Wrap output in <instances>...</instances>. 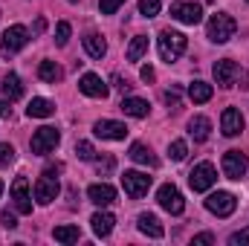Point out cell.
<instances>
[{"label": "cell", "instance_id": "cell-5", "mask_svg": "<svg viewBox=\"0 0 249 246\" xmlns=\"http://www.w3.org/2000/svg\"><path fill=\"white\" fill-rule=\"evenodd\" d=\"M26 41H29V32H26L20 23L9 26V29L3 32V41H0V55H15V53H20V50L26 47Z\"/></svg>", "mask_w": 249, "mask_h": 246}, {"label": "cell", "instance_id": "cell-12", "mask_svg": "<svg viewBox=\"0 0 249 246\" xmlns=\"http://www.w3.org/2000/svg\"><path fill=\"white\" fill-rule=\"evenodd\" d=\"M12 200H15V209H18L20 214H29V211H32V197H29V183H26V177H18V180L12 183Z\"/></svg>", "mask_w": 249, "mask_h": 246}, {"label": "cell", "instance_id": "cell-48", "mask_svg": "<svg viewBox=\"0 0 249 246\" xmlns=\"http://www.w3.org/2000/svg\"><path fill=\"white\" fill-rule=\"evenodd\" d=\"M70 3H78V0H70Z\"/></svg>", "mask_w": 249, "mask_h": 246}, {"label": "cell", "instance_id": "cell-21", "mask_svg": "<svg viewBox=\"0 0 249 246\" xmlns=\"http://www.w3.org/2000/svg\"><path fill=\"white\" fill-rule=\"evenodd\" d=\"M84 50H87L90 58H105L107 55V44H105V38L99 32H87L84 35Z\"/></svg>", "mask_w": 249, "mask_h": 246}, {"label": "cell", "instance_id": "cell-23", "mask_svg": "<svg viewBox=\"0 0 249 246\" xmlns=\"http://www.w3.org/2000/svg\"><path fill=\"white\" fill-rule=\"evenodd\" d=\"M26 113H29V119H50L55 113V105L50 99H32L29 107H26Z\"/></svg>", "mask_w": 249, "mask_h": 246}, {"label": "cell", "instance_id": "cell-1", "mask_svg": "<svg viewBox=\"0 0 249 246\" xmlns=\"http://www.w3.org/2000/svg\"><path fill=\"white\" fill-rule=\"evenodd\" d=\"M235 29H238L235 18H232V15H226V12H217V15H212V18H209L206 35H209V41H214V44H226V41H232V38H235Z\"/></svg>", "mask_w": 249, "mask_h": 246}, {"label": "cell", "instance_id": "cell-6", "mask_svg": "<svg viewBox=\"0 0 249 246\" xmlns=\"http://www.w3.org/2000/svg\"><path fill=\"white\" fill-rule=\"evenodd\" d=\"M220 165H223V174H226L229 180H244L247 171H249V157L241 154V151H226Z\"/></svg>", "mask_w": 249, "mask_h": 246}, {"label": "cell", "instance_id": "cell-11", "mask_svg": "<svg viewBox=\"0 0 249 246\" xmlns=\"http://www.w3.org/2000/svg\"><path fill=\"white\" fill-rule=\"evenodd\" d=\"M78 90L84 93V96H90V99H107V84L96 75V72H84L81 75V81H78Z\"/></svg>", "mask_w": 249, "mask_h": 246}, {"label": "cell", "instance_id": "cell-28", "mask_svg": "<svg viewBox=\"0 0 249 246\" xmlns=\"http://www.w3.org/2000/svg\"><path fill=\"white\" fill-rule=\"evenodd\" d=\"M145 53H148V38H145V35H136V38H133V41H130V47H127V53H124V55H127V61H142V58H145Z\"/></svg>", "mask_w": 249, "mask_h": 246}, {"label": "cell", "instance_id": "cell-45", "mask_svg": "<svg viewBox=\"0 0 249 246\" xmlns=\"http://www.w3.org/2000/svg\"><path fill=\"white\" fill-rule=\"evenodd\" d=\"M44 29H47V20H44V18H38V20H35V32H44Z\"/></svg>", "mask_w": 249, "mask_h": 246}, {"label": "cell", "instance_id": "cell-8", "mask_svg": "<svg viewBox=\"0 0 249 246\" xmlns=\"http://www.w3.org/2000/svg\"><path fill=\"white\" fill-rule=\"evenodd\" d=\"M122 188H124V194H127L130 200H139V197L148 194V188H151V177L142 174V171H124Z\"/></svg>", "mask_w": 249, "mask_h": 246}, {"label": "cell", "instance_id": "cell-49", "mask_svg": "<svg viewBox=\"0 0 249 246\" xmlns=\"http://www.w3.org/2000/svg\"><path fill=\"white\" fill-rule=\"evenodd\" d=\"M247 3H249V0H247Z\"/></svg>", "mask_w": 249, "mask_h": 246}, {"label": "cell", "instance_id": "cell-31", "mask_svg": "<svg viewBox=\"0 0 249 246\" xmlns=\"http://www.w3.org/2000/svg\"><path fill=\"white\" fill-rule=\"evenodd\" d=\"M160 9H162L160 0H139V15H145V18H157Z\"/></svg>", "mask_w": 249, "mask_h": 246}, {"label": "cell", "instance_id": "cell-22", "mask_svg": "<svg viewBox=\"0 0 249 246\" xmlns=\"http://www.w3.org/2000/svg\"><path fill=\"white\" fill-rule=\"evenodd\" d=\"M136 226H139V232L148 235V238H162V235H165V229H162V223L157 220V214H139Z\"/></svg>", "mask_w": 249, "mask_h": 246}, {"label": "cell", "instance_id": "cell-10", "mask_svg": "<svg viewBox=\"0 0 249 246\" xmlns=\"http://www.w3.org/2000/svg\"><path fill=\"white\" fill-rule=\"evenodd\" d=\"M171 18L186 23V26H197L203 20V6L200 3H174L171 6Z\"/></svg>", "mask_w": 249, "mask_h": 246}, {"label": "cell", "instance_id": "cell-27", "mask_svg": "<svg viewBox=\"0 0 249 246\" xmlns=\"http://www.w3.org/2000/svg\"><path fill=\"white\" fill-rule=\"evenodd\" d=\"M188 99H191L194 105H206V102L212 99V84H206V81H191V84H188Z\"/></svg>", "mask_w": 249, "mask_h": 246}, {"label": "cell", "instance_id": "cell-42", "mask_svg": "<svg viewBox=\"0 0 249 246\" xmlns=\"http://www.w3.org/2000/svg\"><path fill=\"white\" fill-rule=\"evenodd\" d=\"M61 171H64L61 162H55V165H47V168H44V174H47V177H55V174H61Z\"/></svg>", "mask_w": 249, "mask_h": 246}, {"label": "cell", "instance_id": "cell-7", "mask_svg": "<svg viewBox=\"0 0 249 246\" xmlns=\"http://www.w3.org/2000/svg\"><path fill=\"white\" fill-rule=\"evenodd\" d=\"M214 183H217V171H214L212 162H200V165H194L191 174H188V185H191L194 191H209Z\"/></svg>", "mask_w": 249, "mask_h": 246}, {"label": "cell", "instance_id": "cell-47", "mask_svg": "<svg viewBox=\"0 0 249 246\" xmlns=\"http://www.w3.org/2000/svg\"><path fill=\"white\" fill-rule=\"evenodd\" d=\"M0 194H3V183H0Z\"/></svg>", "mask_w": 249, "mask_h": 246}, {"label": "cell", "instance_id": "cell-34", "mask_svg": "<svg viewBox=\"0 0 249 246\" xmlns=\"http://www.w3.org/2000/svg\"><path fill=\"white\" fill-rule=\"evenodd\" d=\"M15 162V148L9 145V142H3L0 145V168H6V165H12Z\"/></svg>", "mask_w": 249, "mask_h": 246}, {"label": "cell", "instance_id": "cell-25", "mask_svg": "<svg viewBox=\"0 0 249 246\" xmlns=\"http://www.w3.org/2000/svg\"><path fill=\"white\" fill-rule=\"evenodd\" d=\"M38 78L47 81V84H58L64 78V70L55 61H41L38 64Z\"/></svg>", "mask_w": 249, "mask_h": 246}, {"label": "cell", "instance_id": "cell-4", "mask_svg": "<svg viewBox=\"0 0 249 246\" xmlns=\"http://www.w3.org/2000/svg\"><path fill=\"white\" fill-rule=\"evenodd\" d=\"M157 203H160L168 214H183V211H186V200H183L180 188H177L174 183L160 185V191H157Z\"/></svg>", "mask_w": 249, "mask_h": 246}, {"label": "cell", "instance_id": "cell-9", "mask_svg": "<svg viewBox=\"0 0 249 246\" xmlns=\"http://www.w3.org/2000/svg\"><path fill=\"white\" fill-rule=\"evenodd\" d=\"M206 209H209L212 214H217V217H229V214L238 209V200H235V194H229V191H214V194H209Z\"/></svg>", "mask_w": 249, "mask_h": 246}, {"label": "cell", "instance_id": "cell-24", "mask_svg": "<svg viewBox=\"0 0 249 246\" xmlns=\"http://www.w3.org/2000/svg\"><path fill=\"white\" fill-rule=\"evenodd\" d=\"M209 133H212V122H209L206 116H194V119L188 122V136H191L194 142H206Z\"/></svg>", "mask_w": 249, "mask_h": 246}, {"label": "cell", "instance_id": "cell-43", "mask_svg": "<svg viewBox=\"0 0 249 246\" xmlns=\"http://www.w3.org/2000/svg\"><path fill=\"white\" fill-rule=\"evenodd\" d=\"M113 84H116V87H119L122 93H127V90H130V84H127V78H122V75H113Z\"/></svg>", "mask_w": 249, "mask_h": 246}, {"label": "cell", "instance_id": "cell-13", "mask_svg": "<svg viewBox=\"0 0 249 246\" xmlns=\"http://www.w3.org/2000/svg\"><path fill=\"white\" fill-rule=\"evenodd\" d=\"M212 72H214V81H217L220 87H232L241 70H238V64L232 61V58H223V61L214 64V70H212Z\"/></svg>", "mask_w": 249, "mask_h": 246}, {"label": "cell", "instance_id": "cell-36", "mask_svg": "<svg viewBox=\"0 0 249 246\" xmlns=\"http://www.w3.org/2000/svg\"><path fill=\"white\" fill-rule=\"evenodd\" d=\"M122 3L124 0H99V9H102V15H113V12H119Z\"/></svg>", "mask_w": 249, "mask_h": 246}, {"label": "cell", "instance_id": "cell-17", "mask_svg": "<svg viewBox=\"0 0 249 246\" xmlns=\"http://www.w3.org/2000/svg\"><path fill=\"white\" fill-rule=\"evenodd\" d=\"M87 197L96 203V206H110V203H116V188L113 185H107V183H96V185H90L87 188Z\"/></svg>", "mask_w": 249, "mask_h": 246}, {"label": "cell", "instance_id": "cell-29", "mask_svg": "<svg viewBox=\"0 0 249 246\" xmlns=\"http://www.w3.org/2000/svg\"><path fill=\"white\" fill-rule=\"evenodd\" d=\"M55 241L58 244H78V238H81V229L78 226H55Z\"/></svg>", "mask_w": 249, "mask_h": 246}, {"label": "cell", "instance_id": "cell-39", "mask_svg": "<svg viewBox=\"0 0 249 246\" xmlns=\"http://www.w3.org/2000/svg\"><path fill=\"white\" fill-rule=\"evenodd\" d=\"M209 244H214V235L212 232H203V235L194 238V246H209Z\"/></svg>", "mask_w": 249, "mask_h": 246}, {"label": "cell", "instance_id": "cell-32", "mask_svg": "<svg viewBox=\"0 0 249 246\" xmlns=\"http://www.w3.org/2000/svg\"><path fill=\"white\" fill-rule=\"evenodd\" d=\"M75 154H78V159H84V162H93V159H96V148H93L90 142H75Z\"/></svg>", "mask_w": 249, "mask_h": 246}, {"label": "cell", "instance_id": "cell-40", "mask_svg": "<svg viewBox=\"0 0 249 246\" xmlns=\"http://www.w3.org/2000/svg\"><path fill=\"white\" fill-rule=\"evenodd\" d=\"M139 75H142V81H148V84L157 78V72H154V67H151V64H145V67L139 70Z\"/></svg>", "mask_w": 249, "mask_h": 246}, {"label": "cell", "instance_id": "cell-37", "mask_svg": "<svg viewBox=\"0 0 249 246\" xmlns=\"http://www.w3.org/2000/svg\"><path fill=\"white\" fill-rule=\"evenodd\" d=\"M241 244H249V229H241L229 238V246H241Z\"/></svg>", "mask_w": 249, "mask_h": 246}, {"label": "cell", "instance_id": "cell-3", "mask_svg": "<svg viewBox=\"0 0 249 246\" xmlns=\"http://www.w3.org/2000/svg\"><path fill=\"white\" fill-rule=\"evenodd\" d=\"M58 142H61V133L55 130V127H38L35 133H32V142H29V148H32V154H53L55 148H58Z\"/></svg>", "mask_w": 249, "mask_h": 246}, {"label": "cell", "instance_id": "cell-46", "mask_svg": "<svg viewBox=\"0 0 249 246\" xmlns=\"http://www.w3.org/2000/svg\"><path fill=\"white\" fill-rule=\"evenodd\" d=\"M244 87H247V90H249V72H247V75H244Z\"/></svg>", "mask_w": 249, "mask_h": 246}, {"label": "cell", "instance_id": "cell-14", "mask_svg": "<svg viewBox=\"0 0 249 246\" xmlns=\"http://www.w3.org/2000/svg\"><path fill=\"white\" fill-rule=\"evenodd\" d=\"M220 130H223V136H238L244 130V113L238 107H226L220 116Z\"/></svg>", "mask_w": 249, "mask_h": 246}, {"label": "cell", "instance_id": "cell-38", "mask_svg": "<svg viewBox=\"0 0 249 246\" xmlns=\"http://www.w3.org/2000/svg\"><path fill=\"white\" fill-rule=\"evenodd\" d=\"M165 102H168L171 110H180V93H177V90H168V93H165Z\"/></svg>", "mask_w": 249, "mask_h": 246}, {"label": "cell", "instance_id": "cell-19", "mask_svg": "<svg viewBox=\"0 0 249 246\" xmlns=\"http://www.w3.org/2000/svg\"><path fill=\"white\" fill-rule=\"evenodd\" d=\"M127 157H130L133 162H139V165H148V168H157V165H160V159L154 157V151H151L148 145H142V142H133Z\"/></svg>", "mask_w": 249, "mask_h": 246}, {"label": "cell", "instance_id": "cell-44", "mask_svg": "<svg viewBox=\"0 0 249 246\" xmlns=\"http://www.w3.org/2000/svg\"><path fill=\"white\" fill-rule=\"evenodd\" d=\"M0 116H12V107H9L3 99H0Z\"/></svg>", "mask_w": 249, "mask_h": 246}, {"label": "cell", "instance_id": "cell-33", "mask_svg": "<svg viewBox=\"0 0 249 246\" xmlns=\"http://www.w3.org/2000/svg\"><path fill=\"white\" fill-rule=\"evenodd\" d=\"M70 32H72V29H70V23H67V20H61V23L55 26V44H58V47H67Z\"/></svg>", "mask_w": 249, "mask_h": 246}, {"label": "cell", "instance_id": "cell-18", "mask_svg": "<svg viewBox=\"0 0 249 246\" xmlns=\"http://www.w3.org/2000/svg\"><path fill=\"white\" fill-rule=\"evenodd\" d=\"M122 113L124 116H130V119H145L148 113H151V105L145 102V99H136V96H127V99H122Z\"/></svg>", "mask_w": 249, "mask_h": 246}, {"label": "cell", "instance_id": "cell-30", "mask_svg": "<svg viewBox=\"0 0 249 246\" xmlns=\"http://www.w3.org/2000/svg\"><path fill=\"white\" fill-rule=\"evenodd\" d=\"M168 157H171L174 162H183V159L188 157V145L183 142V139H174V142L168 145Z\"/></svg>", "mask_w": 249, "mask_h": 246}, {"label": "cell", "instance_id": "cell-15", "mask_svg": "<svg viewBox=\"0 0 249 246\" xmlns=\"http://www.w3.org/2000/svg\"><path fill=\"white\" fill-rule=\"evenodd\" d=\"M55 197H58V180L44 174V177L35 183V200H38L41 206H47V203H53Z\"/></svg>", "mask_w": 249, "mask_h": 246}, {"label": "cell", "instance_id": "cell-16", "mask_svg": "<svg viewBox=\"0 0 249 246\" xmlns=\"http://www.w3.org/2000/svg\"><path fill=\"white\" fill-rule=\"evenodd\" d=\"M93 133L102 136V139H124L127 127L122 122H113V119H99V122L93 124Z\"/></svg>", "mask_w": 249, "mask_h": 246}, {"label": "cell", "instance_id": "cell-20", "mask_svg": "<svg viewBox=\"0 0 249 246\" xmlns=\"http://www.w3.org/2000/svg\"><path fill=\"white\" fill-rule=\"evenodd\" d=\"M90 223H93L96 238H107V235L113 232V226H116V217H113L110 211H96V214L90 217Z\"/></svg>", "mask_w": 249, "mask_h": 246}, {"label": "cell", "instance_id": "cell-41", "mask_svg": "<svg viewBox=\"0 0 249 246\" xmlns=\"http://www.w3.org/2000/svg\"><path fill=\"white\" fill-rule=\"evenodd\" d=\"M0 223H3L6 229H15V226H18V220H15L12 211H3V214H0Z\"/></svg>", "mask_w": 249, "mask_h": 246}, {"label": "cell", "instance_id": "cell-26", "mask_svg": "<svg viewBox=\"0 0 249 246\" xmlns=\"http://www.w3.org/2000/svg\"><path fill=\"white\" fill-rule=\"evenodd\" d=\"M3 96H6L9 102H18V99L23 96V84H20V78H18L15 72H6V75H3Z\"/></svg>", "mask_w": 249, "mask_h": 246}, {"label": "cell", "instance_id": "cell-2", "mask_svg": "<svg viewBox=\"0 0 249 246\" xmlns=\"http://www.w3.org/2000/svg\"><path fill=\"white\" fill-rule=\"evenodd\" d=\"M188 47V38L183 32H174V29H162L160 32V55H162V61H177L183 53H186Z\"/></svg>", "mask_w": 249, "mask_h": 246}, {"label": "cell", "instance_id": "cell-35", "mask_svg": "<svg viewBox=\"0 0 249 246\" xmlns=\"http://www.w3.org/2000/svg\"><path fill=\"white\" fill-rule=\"evenodd\" d=\"M93 162H96L99 174H110V171L116 168V159H113V157H99V159H93Z\"/></svg>", "mask_w": 249, "mask_h": 246}]
</instances>
